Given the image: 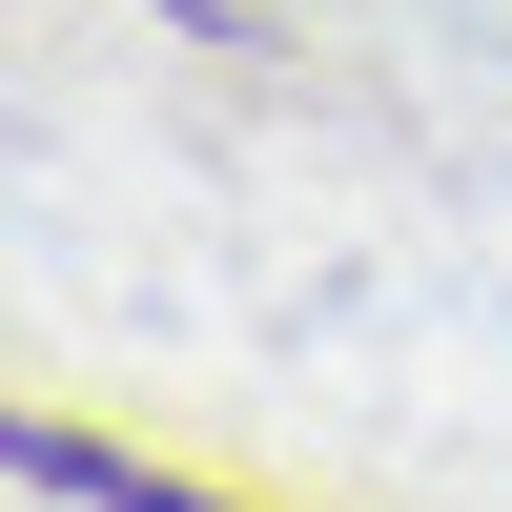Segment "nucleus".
I'll use <instances>...</instances> for the list:
<instances>
[{"label": "nucleus", "mask_w": 512, "mask_h": 512, "mask_svg": "<svg viewBox=\"0 0 512 512\" xmlns=\"http://www.w3.org/2000/svg\"><path fill=\"white\" fill-rule=\"evenodd\" d=\"M21 472H41V492H82V512H226V492L144 472V451H103V431H21Z\"/></svg>", "instance_id": "obj_1"}]
</instances>
